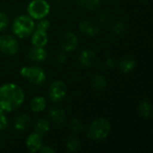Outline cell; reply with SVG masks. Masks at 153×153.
<instances>
[{
	"instance_id": "obj_1",
	"label": "cell",
	"mask_w": 153,
	"mask_h": 153,
	"mask_svg": "<svg viewBox=\"0 0 153 153\" xmlns=\"http://www.w3.org/2000/svg\"><path fill=\"white\" fill-rule=\"evenodd\" d=\"M25 99L24 91L15 83H5L0 86V108L5 113L19 108Z\"/></svg>"
},
{
	"instance_id": "obj_2",
	"label": "cell",
	"mask_w": 153,
	"mask_h": 153,
	"mask_svg": "<svg viewBox=\"0 0 153 153\" xmlns=\"http://www.w3.org/2000/svg\"><path fill=\"white\" fill-rule=\"evenodd\" d=\"M111 132V125L109 121L104 117L93 120L87 131V137L97 142L105 140Z\"/></svg>"
},
{
	"instance_id": "obj_3",
	"label": "cell",
	"mask_w": 153,
	"mask_h": 153,
	"mask_svg": "<svg viewBox=\"0 0 153 153\" xmlns=\"http://www.w3.org/2000/svg\"><path fill=\"white\" fill-rule=\"evenodd\" d=\"M35 25L34 20L30 15L21 14L14 18L12 23V30L16 37L25 39L31 35L35 30Z\"/></svg>"
},
{
	"instance_id": "obj_4",
	"label": "cell",
	"mask_w": 153,
	"mask_h": 153,
	"mask_svg": "<svg viewBox=\"0 0 153 153\" xmlns=\"http://www.w3.org/2000/svg\"><path fill=\"white\" fill-rule=\"evenodd\" d=\"M20 74L22 77L28 80L30 83L35 85H42L47 80V74L45 71L39 66H22L20 69Z\"/></svg>"
},
{
	"instance_id": "obj_5",
	"label": "cell",
	"mask_w": 153,
	"mask_h": 153,
	"mask_svg": "<svg viewBox=\"0 0 153 153\" xmlns=\"http://www.w3.org/2000/svg\"><path fill=\"white\" fill-rule=\"evenodd\" d=\"M27 12L33 20H40L48 15L50 4L46 0H31L27 6Z\"/></svg>"
},
{
	"instance_id": "obj_6",
	"label": "cell",
	"mask_w": 153,
	"mask_h": 153,
	"mask_svg": "<svg viewBox=\"0 0 153 153\" xmlns=\"http://www.w3.org/2000/svg\"><path fill=\"white\" fill-rule=\"evenodd\" d=\"M67 94L66 84L60 80L54 81L48 87V97L52 102L58 103L62 101Z\"/></svg>"
},
{
	"instance_id": "obj_7",
	"label": "cell",
	"mask_w": 153,
	"mask_h": 153,
	"mask_svg": "<svg viewBox=\"0 0 153 153\" xmlns=\"http://www.w3.org/2000/svg\"><path fill=\"white\" fill-rule=\"evenodd\" d=\"M18 40L11 35H4L0 39V50L6 56H14L19 52Z\"/></svg>"
},
{
	"instance_id": "obj_8",
	"label": "cell",
	"mask_w": 153,
	"mask_h": 153,
	"mask_svg": "<svg viewBox=\"0 0 153 153\" xmlns=\"http://www.w3.org/2000/svg\"><path fill=\"white\" fill-rule=\"evenodd\" d=\"M78 46V38L72 31H65L60 39V47L65 52H73Z\"/></svg>"
},
{
	"instance_id": "obj_9",
	"label": "cell",
	"mask_w": 153,
	"mask_h": 153,
	"mask_svg": "<svg viewBox=\"0 0 153 153\" xmlns=\"http://www.w3.org/2000/svg\"><path fill=\"white\" fill-rule=\"evenodd\" d=\"M26 147L30 152H39V148L43 145V138L42 135L34 132L28 135L26 139Z\"/></svg>"
},
{
	"instance_id": "obj_10",
	"label": "cell",
	"mask_w": 153,
	"mask_h": 153,
	"mask_svg": "<svg viewBox=\"0 0 153 153\" xmlns=\"http://www.w3.org/2000/svg\"><path fill=\"white\" fill-rule=\"evenodd\" d=\"M79 30L85 35L94 37L99 34L100 28L98 24L91 20H83L79 23Z\"/></svg>"
},
{
	"instance_id": "obj_11",
	"label": "cell",
	"mask_w": 153,
	"mask_h": 153,
	"mask_svg": "<svg viewBox=\"0 0 153 153\" xmlns=\"http://www.w3.org/2000/svg\"><path fill=\"white\" fill-rule=\"evenodd\" d=\"M30 36L31 44L34 47H45L48 42V36L47 31L34 30Z\"/></svg>"
},
{
	"instance_id": "obj_12",
	"label": "cell",
	"mask_w": 153,
	"mask_h": 153,
	"mask_svg": "<svg viewBox=\"0 0 153 153\" xmlns=\"http://www.w3.org/2000/svg\"><path fill=\"white\" fill-rule=\"evenodd\" d=\"M27 56L34 62L40 63V62H43L47 58L48 52L44 47H34L33 46V48L29 50Z\"/></svg>"
},
{
	"instance_id": "obj_13",
	"label": "cell",
	"mask_w": 153,
	"mask_h": 153,
	"mask_svg": "<svg viewBox=\"0 0 153 153\" xmlns=\"http://www.w3.org/2000/svg\"><path fill=\"white\" fill-rule=\"evenodd\" d=\"M95 56H96V53L93 50L91 49L82 50L78 57L80 65H82V67H90L93 64Z\"/></svg>"
},
{
	"instance_id": "obj_14",
	"label": "cell",
	"mask_w": 153,
	"mask_h": 153,
	"mask_svg": "<svg viewBox=\"0 0 153 153\" xmlns=\"http://www.w3.org/2000/svg\"><path fill=\"white\" fill-rule=\"evenodd\" d=\"M48 117L55 124L62 125L66 120V114L61 108H51L48 111Z\"/></svg>"
},
{
	"instance_id": "obj_15",
	"label": "cell",
	"mask_w": 153,
	"mask_h": 153,
	"mask_svg": "<svg viewBox=\"0 0 153 153\" xmlns=\"http://www.w3.org/2000/svg\"><path fill=\"white\" fill-rule=\"evenodd\" d=\"M30 124H31L30 117L27 114H21L14 119L13 126L17 131H23L27 129Z\"/></svg>"
},
{
	"instance_id": "obj_16",
	"label": "cell",
	"mask_w": 153,
	"mask_h": 153,
	"mask_svg": "<svg viewBox=\"0 0 153 153\" xmlns=\"http://www.w3.org/2000/svg\"><path fill=\"white\" fill-rule=\"evenodd\" d=\"M47 107V100L42 96L34 97L30 102V108L32 112L34 113H40L42 112Z\"/></svg>"
},
{
	"instance_id": "obj_17",
	"label": "cell",
	"mask_w": 153,
	"mask_h": 153,
	"mask_svg": "<svg viewBox=\"0 0 153 153\" xmlns=\"http://www.w3.org/2000/svg\"><path fill=\"white\" fill-rule=\"evenodd\" d=\"M139 114L144 118H151L152 116V105L150 100H144L139 103L138 106Z\"/></svg>"
},
{
	"instance_id": "obj_18",
	"label": "cell",
	"mask_w": 153,
	"mask_h": 153,
	"mask_svg": "<svg viewBox=\"0 0 153 153\" xmlns=\"http://www.w3.org/2000/svg\"><path fill=\"white\" fill-rule=\"evenodd\" d=\"M49 129H50L49 122L45 118H39L34 124V132L39 134L42 136L48 134L49 132Z\"/></svg>"
},
{
	"instance_id": "obj_19",
	"label": "cell",
	"mask_w": 153,
	"mask_h": 153,
	"mask_svg": "<svg viewBox=\"0 0 153 153\" xmlns=\"http://www.w3.org/2000/svg\"><path fill=\"white\" fill-rule=\"evenodd\" d=\"M118 66H119V69L125 73V74H128L130 72H132L135 66H136V61L134 59V58H131V57H126V58H124L122 59L119 64H118Z\"/></svg>"
},
{
	"instance_id": "obj_20",
	"label": "cell",
	"mask_w": 153,
	"mask_h": 153,
	"mask_svg": "<svg viewBox=\"0 0 153 153\" xmlns=\"http://www.w3.org/2000/svg\"><path fill=\"white\" fill-rule=\"evenodd\" d=\"M91 85L96 91H102L107 87V80L101 74H95L91 79Z\"/></svg>"
},
{
	"instance_id": "obj_21",
	"label": "cell",
	"mask_w": 153,
	"mask_h": 153,
	"mask_svg": "<svg viewBox=\"0 0 153 153\" xmlns=\"http://www.w3.org/2000/svg\"><path fill=\"white\" fill-rule=\"evenodd\" d=\"M101 0H78L79 5L88 11H95L100 5Z\"/></svg>"
},
{
	"instance_id": "obj_22",
	"label": "cell",
	"mask_w": 153,
	"mask_h": 153,
	"mask_svg": "<svg viewBox=\"0 0 153 153\" xmlns=\"http://www.w3.org/2000/svg\"><path fill=\"white\" fill-rule=\"evenodd\" d=\"M80 148H81L80 140L74 135L69 136V138L67 139V142H66V149L69 152H77Z\"/></svg>"
},
{
	"instance_id": "obj_23",
	"label": "cell",
	"mask_w": 153,
	"mask_h": 153,
	"mask_svg": "<svg viewBox=\"0 0 153 153\" xmlns=\"http://www.w3.org/2000/svg\"><path fill=\"white\" fill-rule=\"evenodd\" d=\"M69 127H70V129L74 133H76V134L82 133L83 130H84V126H83L82 122L81 120L77 119V118H73V119L70 120V122H69Z\"/></svg>"
},
{
	"instance_id": "obj_24",
	"label": "cell",
	"mask_w": 153,
	"mask_h": 153,
	"mask_svg": "<svg viewBox=\"0 0 153 153\" xmlns=\"http://www.w3.org/2000/svg\"><path fill=\"white\" fill-rule=\"evenodd\" d=\"M125 30H126V24L121 21L114 22L111 27V31L115 35H121L125 32Z\"/></svg>"
},
{
	"instance_id": "obj_25",
	"label": "cell",
	"mask_w": 153,
	"mask_h": 153,
	"mask_svg": "<svg viewBox=\"0 0 153 153\" xmlns=\"http://www.w3.org/2000/svg\"><path fill=\"white\" fill-rule=\"evenodd\" d=\"M50 27V22L45 18L40 19L39 22H38L37 25H35V29L36 30H43V31H47Z\"/></svg>"
},
{
	"instance_id": "obj_26",
	"label": "cell",
	"mask_w": 153,
	"mask_h": 153,
	"mask_svg": "<svg viewBox=\"0 0 153 153\" xmlns=\"http://www.w3.org/2000/svg\"><path fill=\"white\" fill-rule=\"evenodd\" d=\"M9 25V19L5 13L0 12V31L4 30Z\"/></svg>"
},
{
	"instance_id": "obj_27",
	"label": "cell",
	"mask_w": 153,
	"mask_h": 153,
	"mask_svg": "<svg viewBox=\"0 0 153 153\" xmlns=\"http://www.w3.org/2000/svg\"><path fill=\"white\" fill-rule=\"evenodd\" d=\"M8 127V119L5 112L0 108V131L5 130Z\"/></svg>"
},
{
	"instance_id": "obj_28",
	"label": "cell",
	"mask_w": 153,
	"mask_h": 153,
	"mask_svg": "<svg viewBox=\"0 0 153 153\" xmlns=\"http://www.w3.org/2000/svg\"><path fill=\"white\" fill-rule=\"evenodd\" d=\"M66 60H67V57L65 53H58L56 56V62L59 65L65 64L66 62Z\"/></svg>"
},
{
	"instance_id": "obj_29",
	"label": "cell",
	"mask_w": 153,
	"mask_h": 153,
	"mask_svg": "<svg viewBox=\"0 0 153 153\" xmlns=\"http://www.w3.org/2000/svg\"><path fill=\"white\" fill-rule=\"evenodd\" d=\"M39 152L41 153H54L55 152V150H54L52 147H50V146L42 145V146L39 148Z\"/></svg>"
},
{
	"instance_id": "obj_30",
	"label": "cell",
	"mask_w": 153,
	"mask_h": 153,
	"mask_svg": "<svg viewBox=\"0 0 153 153\" xmlns=\"http://www.w3.org/2000/svg\"><path fill=\"white\" fill-rule=\"evenodd\" d=\"M106 65L109 68H113L115 66V60L112 57H108L106 60Z\"/></svg>"
},
{
	"instance_id": "obj_31",
	"label": "cell",
	"mask_w": 153,
	"mask_h": 153,
	"mask_svg": "<svg viewBox=\"0 0 153 153\" xmlns=\"http://www.w3.org/2000/svg\"><path fill=\"white\" fill-rule=\"evenodd\" d=\"M54 1H56V2H57V3H59V2H61V1H63V0H54Z\"/></svg>"
},
{
	"instance_id": "obj_32",
	"label": "cell",
	"mask_w": 153,
	"mask_h": 153,
	"mask_svg": "<svg viewBox=\"0 0 153 153\" xmlns=\"http://www.w3.org/2000/svg\"><path fill=\"white\" fill-rule=\"evenodd\" d=\"M0 39H1V37H0Z\"/></svg>"
}]
</instances>
